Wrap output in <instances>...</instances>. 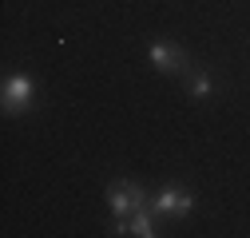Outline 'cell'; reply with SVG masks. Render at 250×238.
I'll use <instances>...</instances> for the list:
<instances>
[{"label":"cell","instance_id":"cell-1","mask_svg":"<svg viewBox=\"0 0 250 238\" xmlns=\"http://www.w3.org/2000/svg\"><path fill=\"white\" fill-rule=\"evenodd\" d=\"M107 198H111V211L123 218V215H135L139 206H147L143 202V191L135 187V183H115L111 191H107Z\"/></svg>","mask_w":250,"mask_h":238},{"label":"cell","instance_id":"cell-2","mask_svg":"<svg viewBox=\"0 0 250 238\" xmlns=\"http://www.w3.org/2000/svg\"><path fill=\"white\" fill-rule=\"evenodd\" d=\"M28 99H32V79H24V76H12L4 79V111H24Z\"/></svg>","mask_w":250,"mask_h":238},{"label":"cell","instance_id":"cell-3","mask_svg":"<svg viewBox=\"0 0 250 238\" xmlns=\"http://www.w3.org/2000/svg\"><path fill=\"white\" fill-rule=\"evenodd\" d=\"M155 211H171V215H187L191 211V195L179 191V187H167L159 198H155Z\"/></svg>","mask_w":250,"mask_h":238},{"label":"cell","instance_id":"cell-4","mask_svg":"<svg viewBox=\"0 0 250 238\" xmlns=\"http://www.w3.org/2000/svg\"><path fill=\"white\" fill-rule=\"evenodd\" d=\"M151 64L163 72H175V68H183V52H175L167 44H151Z\"/></svg>","mask_w":250,"mask_h":238},{"label":"cell","instance_id":"cell-5","mask_svg":"<svg viewBox=\"0 0 250 238\" xmlns=\"http://www.w3.org/2000/svg\"><path fill=\"white\" fill-rule=\"evenodd\" d=\"M127 234H139V238H151V234H155V222H151V215H147V206H139V211H135Z\"/></svg>","mask_w":250,"mask_h":238},{"label":"cell","instance_id":"cell-6","mask_svg":"<svg viewBox=\"0 0 250 238\" xmlns=\"http://www.w3.org/2000/svg\"><path fill=\"white\" fill-rule=\"evenodd\" d=\"M191 92H195V96H207V92H210V79H207V76H195V83H191Z\"/></svg>","mask_w":250,"mask_h":238}]
</instances>
